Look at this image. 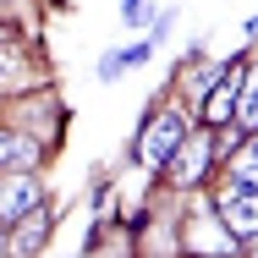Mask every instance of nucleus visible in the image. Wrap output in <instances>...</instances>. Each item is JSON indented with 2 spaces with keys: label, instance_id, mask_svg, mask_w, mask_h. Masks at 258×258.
Returning a JSON list of instances; mask_svg holds the SVG:
<instances>
[{
  "label": "nucleus",
  "instance_id": "nucleus-5",
  "mask_svg": "<svg viewBox=\"0 0 258 258\" xmlns=\"http://www.w3.org/2000/svg\"><path fill=\"white\" fill-rule=\"evenodd\" d=\"M236 83H242V66H231V72L204 94V121L209 126H225V121L236 115Z\"/></svg>",
  "mask_w": 258,
  "mask_h": 258
},
{
  "label": "nucleus",
  "instance_id": "nucleus-4",
  "mask_svg": "<svg viewBox=\"0 0 258 258\" xmlns=\"http://www.w3.org/2000/svg\"><path fill=\"white\" fill-rule=\"evenodd\" d=\"M44 204V187L33 181V176H6L0 181V220H22L28 209Z\"/></svg>",
  "mask_w": 258,
  "mask_h": 258
},
{
  "label": "nucleus",
  "instance_id": "nucleus-6",
  "mask_svg": "<svg viewBox=\"0 0 258 258\" xmlns=\"http://www.w3.org/2000/svg\"><path fill=\"white\" fill-rule=\"evenodd\" d=\"M242 99H236V115L231 121H242V132H258V72H242Z\"/></svg>",
  "mask_w": 258,
  "mask_h": 258
},
{
  "label": "nucleus",
  "instance_id": "nucleus-9",
  "mask_svg": "<svg viewBox=\"0 0 258 258\" xmlns=\"http://www.w3.org/2000/svg\"><path fill=\"white\" fill-rule=\"evenodd\" d=\"M121 22H149V0H121Z\"/></svg>",
  "mask_w": 258,
  "mask_h": 258
},
{
  "label": "nucleus",
  "instance_id": "nucleus-11",
  "mask_svg": "<svg viewBox=\"0 0 258 258\" xmlns=\"http://www.w3.org/2000/svg\"><path fill=\"white\" fill-rule=\"evenodd\" d=\"M242 165H258V132L247 138V149H242Z\"/></svg>",
  "mask_w": 258,
  "mask_h": 258
},
{
  "label": "nucleus",
  "instance_id": "nucleus-13",
  "mask_svg": "<svg viewBox=\"0 0 258 258\" xmlns=\"http://www.w3.org/2000/svg\"><path fill=\"white\" fill-rule=\"evenodd\" d=\"M0 247H6V220H0Z\"/></svg>",
  "mask_w": 258,
  "mask_h": 258
},
{
  "label": "nucleus",
  "instance_id": "nucleus-7",
  "mask_svg": "<svg viewBox=\"0 0 258 258\" xmlns=\"http://www.w3.org/2000/svg\"><path fill=\"white\" fill-rule=\"evenodd\" d=\"M44 236H50V214H33V209H28L22 231H17V236H6V247H17V253H33Z\"/></svg>",
  "mask_w": 258,
  "mask_h": 258
},
{
  "label": "nucleus",
  "instance_id": "nucleus-12",
  "mask_svg": "<svg viewBox=\"0 0 258 258\" xmlns=\"http://www.w3.org/2000/svg\"><path fill=\"white\" fill-rule=\"evenodd\" d=\"M6 72H11V60H6V55H0V77H6Z\"/></svg>",
  "mask_w": 258,
  "mask_h": 258
},
{
  "label": "nucleus",
  "instance_id": "nucleus-2",
  "mask_svg": "<svg viewBox=\"0 0 258 258\" xmlns=\"http://www.w3.org/2000/svg\"><path fill=\"white\" fill-rule=\"evenodd\" d=\"M214 209H220V220L231 225L236 242H253V236H258V187L247 181V176H236V181L220 192V204H214Z\"/></svg>",
  "mask_w": 258,
  "mask_h": 258
},
{
  "label": "nucleus",
  "instance_id": "nucleus-10",
  "mask_svg": "<svg viewBox=\"0 0 258 258\" xmlns=\"http://www.w3.org/2000/svg\"><path fill=\"white\" fill-rule=\"evenodd\" d=\"M149 50H154V44H132V50L115 55V66H143V60H149Z\"/></svg>",
  "mask_w": 258,
  "mask_h": 258
},
{
  "label": "nucleus",
  "instance_id": "nucleus-1",
  "mask_svg": "<svg viewBox=\"0 0 258 258\" xmlns=\"http://www.w3.org/2000/svg\"><path fill=\"white\" fill-rule=\"evenodd\" d=\"M181 138H187L181 110H154V115H149V126H143V138H138V165L159 170L165 159L176 154V143H181Z\"/></svg>",
  "mask_w": 258,
  "mask_h": 258
},
{
  "label": "nucleus",
  "instance_id": "nucleus-3",
  "mask_svg": "<svg viewBox=\"0 0 258 258\" xmlns=\"http://www.w3.org/2000/svg\"><path fill=\"white\" fill-rule=\"evenodd\" d=\"M209 159H214V138H181L176 154L165 159V165H170V181H176V187H198L204 170H209Z\"/></svg>",
  "mask_w": 258,
  "mask_h": 258
},
{
  "label": "nucleus",
  "instance_id": "nucleus-8",
  "mask_svg": "<svg viewBox=\"0 0 258 258\" xmlns=\"http://www.w3.org/2000/svg\"><path fill=\"white\" fill-rule=\"evenodd\" d=\"M39 143L33 138H17V132H0V165H33Z\"/></svg>",
  "mask_w": 258,
  "mask_h": 258
}]
</instances>
